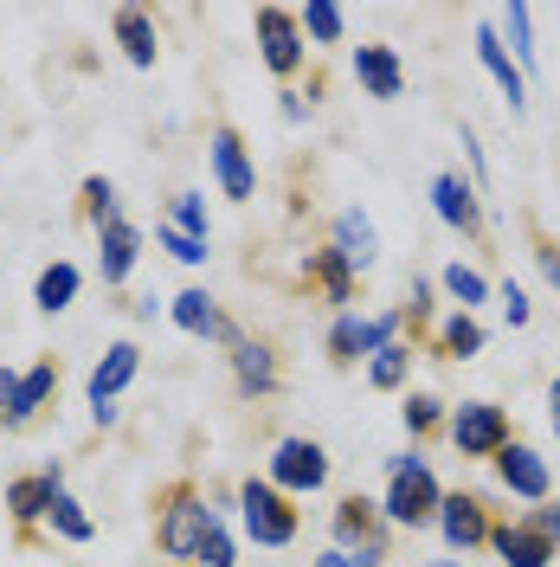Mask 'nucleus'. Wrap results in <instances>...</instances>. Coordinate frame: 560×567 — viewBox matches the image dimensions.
Returning a JSON list of instances; mask_svg holds the SVG:
<instances>
[{
  "mask_svg": "<svg viewBox=\"0 0 560 567\" xmlns=\"http://www.w3.org/2000/svg\"><path fill=\"white\" fill-rule=\"evenodd\" d=\"M232 529H239L246 548L283 555V548H297V535H303V509H297L278 484H265V471H251V477H239V496H232Z\"/></svg>",
  "mask_w": 560,
  "mask_h": 567,
  "instance_id": "1",
  "label": "nucleus"
},
{
  "mask_svg": "<svg viewBox=\"0 0 560 567\" xmlns=\"http://www.w3.org/2000/svg\"><path fill=\"white\" fill-rule=\"evenodd\" d=\"M374 503H381L386 535L393 529H432V516H438V503H445V484H438L432 458H419V445H413V452H393V458H386V491L374 496Z\"/></svg>",
  "mask_w": 560,
  "mask_h": 567,
  "instance_id": "2",
  "label": "nucleus"
},
{
  "mask_svg": "<svg viewBox=\"0 0 560 567\" xmlns=\"http://www.w3.org/2000/svg\"><path fill=\"white\" fill-rule=\"evenodd\" d=\"M219 516H226V509H219L200 484L162 491V503H155V555L175 561V567H194V555H200V542H207V529Z\"/></svg>",
  "mask_w": 560,
  "mask_h": 567,
  "instance_id": "3",
  "label": "nucleus"
},
{
  "mask_svg": "<svg viewBox=\"0 0 560 567\" xmlns=\"http://www.w3.org/2000/svg\"><path fill=\"white\" fill-rule=\"evenodd\" d=\"M329 477H335V458H329V445L310 439V432H283L278 445H271V458H265V484H278L290 503L322 496Z\"/></svg>",
  "mask_w": 560,
  "mask_h": 567,
  "instance_id": "4",
  "label": "nucleus"
},
{
  "mask_svg": "<svg viewBox=\"0 0 560 567\" xmlns=\"http://www.w3.org/2000/svg\"><path fill=\"white\" fill-rule=\"evenodd\" d=\"M136 374H142V342H136V336H116V342L97 354V368L84 374V406H91V425H104V432H110V425L123 420V406H116V400L136 388Z\"/></svg>",
  "mask_w": 560,
  "mask_h": 567,
  "instance_id": "5",
  "label": "nucleus"
},
{
  "mask_svg": "<svg viewBox=\"0 0 560 567\" xmlns=\"http://www.w3.org/2000/svg\"><path fill=\"white\" fill-rule=\"evenodd\" d=\"M445 439H452L457 458L490 464L496 452L516 439V420H509V406H496V400H457V406H445Z\"/></svg>",
  "mask_w": 560,
  "mask_h": 567,
  "instance_id": "6",
  "label": "nucleus"
},
{
  "mask_svg": "<svg viewBox=\"0 0 560 567\" xmlns=\"http://www.w3.org/2000/svg\"><path fill=\"white\" fill-rule=\"evenodd\" d=\"M251 39H258V65L271 71V78H297V71L310 65V39H303V27H297V7H258L251 13Z\"/></svg>",
  "mask_w": 560,
  "mask_h": 567,
  "instance_id": "7",
  "label": "nucleus"
},
{
  "mask_svg": "<svg viewBox=\"0 0 560 567\" xmlns=\"http://www.w3.org/2000/svg\"><path fill=\"white\" fill-rule=\"evenodd\" d=\"M432 529H438V542H445V555L452 561H470L477 548H490V503L477 491H445V503H438V516H432Z\"/></svg>",
  "mask_w": 560,
  "mask_h": 567,
  "instance_id": "8",
  "label": "nucleus"
},
{
  "mask_svg": "<svg viewBox=\"0 0 560 567\" xmlns=\"http://www.w3.org/2000/svg\"><path fill=\"white\" fill-rule=\"evenodd\" d=\"M425 194H432V213H438V226H452L457 239H484V226H490V207H484V187L464 175V168H438Z\"/></svg>",
  "mask_w": 560,
  "mask_h": 567,
  "instance_id": "9",
  "label": "nucleus"
},
{
  "mask_svg": "<svg viewBox=\"0 0 560 567\" xmlns=\"http://www.w3.org/2000/svg\"><path fill=\"white\" fill-rule=\"evenodd\" d=\"M207 168H212L219 200H232V207L258 200V155L246 148V136H239L232 123H219V130L207 136Z\"/></svg>",
  "mask_w": 560,
  "mask_h": 567,
  "instance_id": "10",
  "label": "nucleus"
},
{
  "mask_svg": "<svg viewBox=\"0 0 560 567\" xmlns=\"http://www.w3.org/2000/svg\"><path fill=\"white\" fill-rule=\"evenodd\" d=\"M168 322H175L180 336H194V342H212V349H232L246 329L219 310V297H212L207 284H187V290H175L168 297Z\"/></svg>",
  "mask_w": 560,
  "mask_h": 567,
  "instance_id": "11",
  "label": "nucleus"
},
{
  "mask_svg": "<svg viewBox=\"0 0 560 567\" xmlns=\"http://www.w3.org/2000/svg\"><path fill=\"white\" fill-rule=\"evenodd\" d=\"M490 471H496V484L516 496V503H528V509H535V503H554V464L541 458L528 439H509L490 458Z\"/></svg>",
  "mask_w": 560,
  "mask_h": 567,
  "instance_id": "12",
  "label": "nucleus"
},
{
  "mask_svg": "<svg viewBox=\"0 0 560 567\" xmlns=\"http://www.w3.org/2000/svg\"><path fill=\"white\" fill-rule=\"evenodd\" d=\"M59 491H71L65 484V458H45L39 471L13 477V484H7V516H13V529L20 535L45 529V509H52V496Z\"/></svg>",
  "mask_w": 560,
  "mask_h": 567,
  "instance_id": "13",
  "label": "nucleus"
},
{
  "mask_svg": "<svg viewBox=\"0 0 560 567\" xmlns=\"http://www.w3.org/2000/svg\"><path fill=\"white\" fill-rule=\"evenodd\" d=\"M226 374H232V393L239 400H271V393L283 388V368L278 354H271V342H258V336H239L232 349H226Z\"/></svg>",
  "mask_w": 560,
  "mask_h": 567,
  "instance_id": "14",
  "label": "nucleus"
},
{
  "mask_svg": "<svg viewBox=\"0 0 560 567\" xmlns=\"http://www.w3.org/2000/svg\"><path fill=\"white\" fill-rule=\"evenodd\" d=\"M91 239H97V278H104V290H123V284L136 278L142 251H148V233H142L136 219L123 213V219H110V226H97Z\"/></svg>",
  "mask_w": 560,
  "mask_h": 567,
  "instance_id": "15",
  "label": "nucleus"
},
{
  "mask_svg": "<svg viewBox=\"0 0 560 567\" xmlns=\"http://www.w3.org/2000/svg\"><path fill=\"white\" fill-rule=\"evenodd\" d=\"M329 251H342V265H349L354 278H367L374 265H381V226H374V213L367 207H342L335 219H329V239H322Z\"/></svg>",
  "mask_w": 560,
  "mask_h": 567,
  "instance_id": "16",
  "label": "nucleus"
},
{
  "mask_svg": "<svg viewBox=\"0 0 560 567\" xmlns=\"http://www.w3.org/2000/svg\"><path fill=\"white\" fill-rule=\"evenodd\" d=\"M349 71H354V84H361V97H374V104H400L406 97V59L393 45H354Z\"/></svg>",
  "mask_w": 560,
  "mask_h": 567,
  "instance_id": "17",
  "label": "nucleus"
},
{
  "mask_svg": "<svg viewBox=\"0 0 560 567\" xmlns=\"http://www.w3.org/2000/svg\"><path fill=\"white\" fill-rule=\"evenodd\" d=\"M470 45H477V65L490 71V84L502 91V104H509V116H522V110H528V91H535V84H528V71L516 65L509 52H502V39H496V20H477V33H470Z\"/></svg>",
  "mask_w": 560,
  "mask_h": 567,
  "instance_id": "18",
  "label": "nucleus"
},
{
  "mask_svg": "<svg viewBox=\"0 0 560 567\" xmlns=\"http://www.w3.org/2000/svg\"><path fill=\"white\" fill-rule=\"evenodd\" d=\"M52 400H59V361L45 354V361H33V368H20V381H13V406L0 413V425H7V432H27Z\"/></svg>",
  "mask_w": 560,
  "mask_h": 567,
  "instance_id": "19",
  "label": "nucleus"
},
{
  "mask_svg": "<svg viewBox=\"0 0 560 567\" xmlns=\"http://www.w3.org/2000/svg\"><path fill=\"white\" fill-rule=\"evenodd\" d=\"M490 555H496L502 567H554V542L535 529L528 516H496Z\"/></svg>",
  "mask_w": 560,
  "mask_h": 567,
  "instance_id": "20",
  "label": "nucleus"
},
{
  "mask_svg": "<svg viewBox=\"0 0 560 567\" xmlns=\"http://www.w3.org/2000/svg\"><path fill=\"white\" fill-rule=\"evenodd\" d=\"M110 39H116L123 65H136V71L162 65V33H155V13H142V7H116V13H110Z\"/></svg>",
  "mask_w": 560,
  "mask_h": 567,
  "instance_id": "21",
  "label": "nucleus"
},
{
  "mask_svg": "<svg viewBox=\"0 0 560 567\" xmlns=\"http://www.w3.org/2000/svg\"><path fill=\"white\" fill-rule=\"evenodd\" d=\"M386 523H381V503L374 496H335L329 509V548H361V542H381Z\"/></svg>",
  "mask_w": 560,
  "mask_h": 567,
  "instance_id": "22",
  "label": "nucleus"
},
{
  "mask_svg": "<svg viewBox=\"0 0 560 567\" xmlns=\"http://www.w3.org/2000/svg\"><path fill=\"white\" fill-rule=\"evenodd\" d=\"M432 284H438V297H445L452 310H464V317H484V303H496V278L477 271V265H464V258H452Z\"/></svg>",
  "mask_w": 560,
  "mask_h": 567,
  "instance_id": "23",
  "label": "nucleus"
},
{
  "mask_svg": "<svg viewBox=\"0 0 560 567\" xmlns=\"http://www.w3.org/2000/svg\"><path fill=\"white\" fill-rule=\"evenodd\" d=\"M432 349L445 354V361H477V354L490 349V322L464 317V310H445V317L432 322Z\"/></svg>",
  "mask_w": 560,
  "mask_h": 567,
  "instance_id": "24",
  "label": "nucleus"
},
{
  "mask_svg": "<svg viewBox=\"0 0 560 567\" xmlns=\"http://www.w3.org/2000/svg\"><path fill=\"white\" fill-rule=\"evenodd\" d=\"M490 20H496V39H502V52H509V59L528 71V84H535V65H541V45H535V7L509 0V7H496Z\"/></svg>",
  "mask_w": 560,
  "mask_h": 567,
  "instance_id": "25",
  "label": "nucleus"
},
{
  "mask_svg": "<svg viewBox=\"0 0 560 567\" xmlns=\"http://www.w3.org/2000/svg\"><path fill=\"white\" fill-rule=\"evenodd\" d=\"M77 297H84V265H71V258H52V265L33 278V310L39 317H65Z\"/></svg>",
  "mask_w": 560,
  "mask_h": 567,
  "instance_id": "26",
  "label": "nucleus"
},
{
  "mask_svg": "<svg viewBox=\"0 0 560 567\" xmlns=\"http://www.w3.org/2000/svg\"><path fill=\"white\" fill-rule=\"evenodd\" d=\"M303 271H310L315 278V290H322V303H329V310H335V317H342V310H354V271L349 265H342V251H329V246H315L310 251V265H303Z\"/></svg>",
  "mask_w": 560,
  "mask_h": 567,
  "instance_id": "27",
  "label": "nucleus"
},
{
  "mask_svg": "<svg viewBox=\"0 0 560 567\" xmlns=\"http://www.w3.org/2000/svg\"><path fill=\"white\" fill-rule=\"evenodd\" d=\"M297 27H303V39H310V52L349 45V13H342L335 0H310V7H297Z\"/></svg>",
  "mask_w": 560,
  "mask_h": 567,
  "instance_id": "28",
  "label": "nucleus"
},
{
  "mask_svg": "<svg viewBox=\"0 0 560 567\" xmlns=\"http://www.w3.org/2000/svg\"><path fill=\"white\" fill-rule=\"evenodd\" d=\"M413 342H393V349H381L374 361H361V374H367V388L374 393H406L413 388Z\"/></svg>",
  "mask_w": 560,
  "mask_h": 567,
  "instance_id": "29",
  "label": "nucleus"
},
{
  "mask_svg": "<svg viewBox=\"0 0 560 567\" xmlns=\"http://www.w3.org/2000/svg\"><path fill=\"white\" fill-rule=\"evenodd\" d=\"M45 535H59V542H71V548H84V542H97V516H91L71 491H59L52 496V509H45Z\"/></svg>",
  "mask_w": 560,
  "mask_h": 567,
  "instance_id": "30",
  "label": "nucleus"
},
{
  "mask_svg": "<svg viewBox=\"0 0 560 567\" xmlns=\"http://www.w3.org/2000/svg\"><path fill=\"white\" fill-rule=\"evenodd\" d=\"M445 406H452V400H438L432 388H406L400 393V420H406V432H413V445L432 439V432H445Z\"/></svg>",
  "mask_w": 560,
  "mask_h": 567,
  "instance_id": "31",
  "label": "nucleus"
},
{
  "mask_svg": "<svg viewBox=\"0 0 560 567\" xmlns=\"http://www.w3.org/2000/svg\"><path fill=\"white\" fill-rule=\"evenodd\" d=\"M168 226H175V233H187V239H207V246H212V207H207V194H200V187H180L175 200H168Z\"/></svg>",
  "mask_w": 560,
  "mask_h": 567,
  "instance_id": "32",
  "label": "nucleus"
},
{
  "mask_svg": "<svg viewBox=\"0 0 560 567\" xmlns=\"http://www.w3.org/2000/svg\"><path fill=\"white\" fill-rule=\"evenodd\" d=\"M77 200H84V219H91V233H97V226H110V219H123V187H116L110 175H84Z\"/></svg>",
  "mask_w": 560,
  "mask_h": 567,
  "instance_id": "33",
  "label": "nucleus"
},
{
  "mask_svg": "<svg viewBox=\"0 0 560 567\" xmlns=\"http://www.w3.org/2000/svg\"><path fill=\"white\" fill-rule=\"evenodd\" d=\"M322 349L335 368H361V310H342V317H329L322 329Z\"/></svg>",
  "mask_w": 560,
  "mask_h": 567,
  "instance_id": "34",
  "label": "nucleus"
},
{
  "mask_svg": "<svg viewBox=\"0 0 560 567\" xmlns=\"http://www.w3.org/2000/svg\"><path fill=\"white\" fill-rule=\"evenodd\" d=\"M239 555H246V542H239V529H232V509H226V516L207 529V542H200L194 567H239Z\"/></svg>",
  "mask_w": 560,
  "mask_h": 567,
  "instance_id": "35",
  "label": "nucleus"
},
{
  "mask_svg": "<svg viewBox=\"0 0 560 567\" xmlns=\"http://www.w3.org/2000/svg\"><path fill=\"white\" fill-rule=\"evenodd\" d=\"M155 246L168 251V258H175V265H187V271H200V265H207V258H212V246H207V239H187V233H175V226H168V219H162V226H155Z\"/></svg>",
  "mask_w": 560,
  "mask_h": 567,
  "instance_id": "36",
  "label": "nucleus"
},
{
  "mask_svg": "<svg viewBox=\"0 0 560 567\" xmlns=\"http://www.w3.org/2000/svg\"><path fill=\"white\" fill-rule=\"evenodd\" d=\"M400 317L413 322V329H425V322L445 317V310H438V284H432V278H413V284H406V303H400Z\"/></svg>",
  "mask_w": 560,
  "mask_h": 567,
  "instance_id": "37",
  "label": "nucleus"
},
{
  "mask_svg": "<svg viewBox=\"0 0 560 567\" xmlns=\"http://www.w3.org/2000/svg\"><path fill=\"white\" fill-rule=\"evenodd\" d=\"M496 310H502V329H528L535 322V303H528V290L516 278L496 284Z\"/></svg>",
  "mask_w": 560,
  "mask_h": 567,
  "instance_id": "38",
  "label": "nucleus"
},
{
  "mask_svg": "<svg viewBox=\"0 0 560 567\" xmlns=\"http://www.w3.org/2000/svg\"><path fill=\"white\" fill-rule=\"evenodd\" d=\"M457 148H464V168L477 187H490V155H484V136H477V123H457Z\"/></svg>",
  "mask_w": 560,
  "mask_h": 567,
  "instance_id": "39",
  "label": "nucleus"
},
{
  "mask_svg": "<svg viewBox=\"0 0 560 567\" xmlns=\"http://www.w3.org/2000/svg\"><path fill=\"white\" fill-rule=\"evenodd\" d=\"M278 116L290 123V130H303V123L315 116V97H303L297 84H283V91H278Z\"/></svg>",
  "mask_w": 560,
  "mask_h": 567,
  "instance_id": "40",
  "label": "nucleus"
},
{
  "mask_svg": "<svg viewBox=\"0 0 560 567\" xmlns=\"http://www.w3.org/2000/svg\"><path fill=\"white\" fill-rule=\"evenodd\" d=\"M535 271H541V284L560 297V246L554 239H535Z\"/></svg>",
  "mask_w": 560,
  "mask_h": 567,
  "instance_id": "41",
  "label": "nucleus"
},
{
  "mask_svg": "<svg viewBox=\"0 0 560 567\" xmlns=\"http://www.w3.org/2000/svg\"><path fill=\"white\" fill-rule=\"evenodd\" d=\"M528 523L548 535V542H560V503H535V509H528Z\"/></svg>",
  "mask_w": 560,
  "mask_h": 567,
  "instance_id": "42",
  "label": "nucleus"
},
{
  "mask_svg": "<svg viewBox=\"0 0 560 567\" xmlns=\"http://www.w3.org/2000/svg\"><path fill=\"white\" fill-rule=\"evenodd\" d=\"M354 555V567H386V535L381 542H361V548H349Z\"/></svg>",
  "mask_w": 560,
  "mask_h": 567,
  "instance_id": "43",
  "label": "nucleus"
},
{
  "mask_svg": "<svg viewBox=\"0 0 560 567\" xmlns=\"http://www.w3.org/2000/svg\"><path fill=\"white\" fill-rule=\"evenodd\" d=\"M310 567H354V555H349V548H315Z\"/></svg>",
  "mask_w": 560,
  "mask_h": 567,
  "instance_id": "44",
  "label": "nucleus"
},
{
  "mask_svg": "<svg viewBox=\"0 0 560 567\" xmlns=\"http://www.w3.org/2000/svg\"><path fill=\"white\" fill-rule=\"evenodd\" d=\"M548 425H554V439H560V374L548 381Z\"/></svg>",
  "mask_w": 560,
  "mask_h": 567,
  "instance_id": "45",
  "label": "nucleus"
},
{
  "mask_svg": "<svg viewBox=\"0 0 560 567\" xmlns=\"http://www.w3.org/2000/svg\"><path fill=\"white\" fill-rule=\"evenodd\" d=\"M13 381H20V368H0V413L13 406Z\"/></svg>",
  "mask_w": 560,
  "mask_h": 567,
  "instance_id": "46",
  "label": "nucleus"
},
{
  "mask_svg": "<svg viewBox=\"0 0 560 567\" xmlns=\"http://www.w3.org/2000/svg\"><path fill=\"white\" fill-rule=\"evenodd\" d=\"M155 317H168V303H155V297H142V303H136V322H155Z\"/></svg>",
  "mask_w": 560,
  "mask_h": 567,
  "instance_id": "47",
  "label": "nucleus"
},
{
  "mask_svg": "<svg viewBox=\"0 0 560 567\" xmlns=\"http://www.w3.org/2000/svg\"><path fill=\"white\" fill-rule=\"evenodd\" d=\"M413 567H464V561H413Z\"/></svg>",
  "mask_w": 560,
  "mask_h": 567,
  "instance_id": "48",
  "label": "nucleus"
},
{
  "mask_svg": "<svg viewBox=\"0 0 560 567\" xmlns=\"http://www.w3.org/2000/svg\"><path fill=\"white\" fill-rule=\"evenodd\" d=\"M554 561H560V542H554Z\"/></svg>",
  "mask_w": 560,
  "mask_h": 567,
  "instance_id": "49",
  "label": "nucleus"
}]
</instances>
